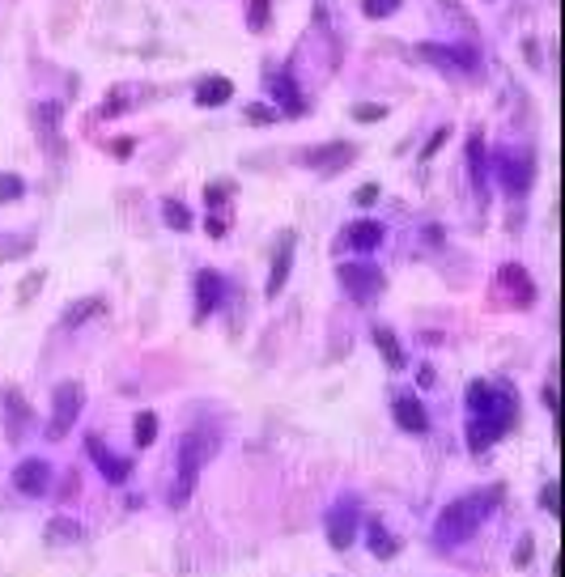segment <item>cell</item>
Wrapping results in <instances>:
<instances>
[{
    "label": "cell",
    "mask_w": 565,
    "mask_h": 577,
    "mask_svg": "<svg viewBox=\"0 0 565 577\" xmlns=\"http://www.w3.org/2000/svg\"><path fill=\"white\" fill-rule=\"evenodd\" d=\"M90 454H94V462H98V471H102V476H107V484H123L128 480V471H132V462L128 459H115V454H111V450H107V446H102V438H90Z\"/></svg>",
    "instance_id": "8fae6325"
},
{
    "label": "cell",
    "mask_w": 565,
    "mask_h": 577,
    "mask_svg": "<svg viewBox=\"0 0 565 577\" xmlns=\"http://www.w3.org/2000/svg\"><path fill=\"white\" fill-rule=\"evenodd\" d=\"M497 276H502V285H510L514 302H523V306H531V302H536V285H531V276H527L519 264H506Z\"/></svg>",
    "instance_id": "2e32d148"
},
{
    "label": "cell",
    "mask_w": 565,
    "mask_h": 577,
    "mask_svg": "<svg viewBox=\"0 0 565 577\" xmlns=\"http://www.w3.org/2000/svg\"><path fill=\"white\" fill-rule=\"evenodd\" d=\"M247 119L255 128H264V123H273V107H247Z\"/></svg>",
    "instance_id": "4dcf8cb0"
},
{
    "label": "cell",
    "mask_w": 565,
    "mask_h": 577,
    "mask_svg": "<svg viewBox=\"0 0 565 577\" xmlns=\"http://www.w3.org/2000/svg\"><path fill=\"white\" fill-rule=\"evenodd\" d=\"M374 200H378V187H374V183H366V187L357 192V204H374Z\"/></svg>",
    "instance_id": "d6a6232c"
},
{
    "label": "cell",
    "mask_w": 565,
    "mask_h": 577,
    "mask_svg": "<svg viewBox=\"0 0 565 577\" xmlns=\"http://www.w3.org/2000/svg\"><path fill=\"white\" fill-rule=\"evenodd\" d=\"M468 407H472V421H468V446L481 454L493 442H502L510 433V424L519 421V395L510 391L506 383H485L476 378L468 386Z\"/></svg>",
    "instance_id": "6da1fadb"
},
{
    "label": "cell",
    "mask_w": 565,
    "mask_h": 577,
    "mask_svg": "<svg viewBox=\"0 0 565 577\" xmlns=\"http://www.w3.org/2000/svg\"><path fill=\"white\" fill-rule=\"evenodd\" d=\"M374 344H378V352H383V361L391 369H404V348H400V340L387 328H374Z\"/></svg>",
    "instance_id": "ffe728a7"
},
{
    "label": "cell",
    "mask_w": 565,
    "mask_h": 577,
    "mask_svg": "<svg viewBox=\"0 0 565 577\" xmlns=\"http://www.w3.org/2000/svg\"><path fill=\"white\" fill-rule=\"evenodd\" d=\"M531 552H536V543H531V535H527L523 543L514 548V565H519V569H527V565H531Z\"/></svg>",
    "instance_id": "f546056e"
},
{
    "label": "cell",
    "mask_w": 565,
    "mask_h": 577,
    "mask_svg": "<svg viewBox=\"0 0 565 577\" xmlns=\"http://www.w3.org/2000/svg\"><path fill=\"white\" fill-rule=\"evenodd\" d=\"M217 446H221V433H217L213 424H195V429H187L183 438H179V488H175V505H183V501L192 497L195 488V476L204 471V462L217 454Z\"/></svg>",
    "instance_id": "3957f363"
},
{
    "label": "cell",
    "mask_w": 565,
    "mask_h": 577,
    "mask_svg": "<svg viewBox=\"0 0 565 577\" xmlns=\"http://www.w3.org/2000/svg\"><path fill=\"white\" fill-rule=\"evenodd\" d=\"M77 539H81V522L73 518L47 522V543H77Z\"/></svg>",
    "instance_id": "7402d4cb"
},
{
    "label": "cell",
    "mask_w": 565,
    "mask_h": 577,
    "mask_svg": "<svg viewBox=\"0 0 565 577\" xmlns=\"http://www.w3.org/2000/svg\"><path fill=\"white\" fill-rule=\"evenodd\" d=\"M47 480H52V471H47L43 459H26L13 467V488H18L21 497H43V493H47Z\"/></svg>",
    "instance_id": "30bf717a"
},
{
    "label": "cell",
    "mask_w": 565,
    "mask_h": 577,
    "mask_svg": "<svg viewBox=\"0 0 565 577\" xmlns=\"http://www.w3.org/2000/svg\"><path fill=\"white\" fill-rule=\"evenodd\" d=\"M81 386L77 383H60L56 395H52V442H60V438H68V429L77 424L81 416Z\"/></svg>",
    "instance_id": "5b68a950"
},
{
    "label": "cell",
    "mask_w": 565,
    "mask_h": 577,
    "mask_svg": "<svg viewBox=\"0 0 565 577\" xmlns=\"http://www.w3.org/2000/svg\"><path fill=\"white\" fill-rule=\"evenodd\" d=\"M540 505H545L548 514H561V484H545V493H540Z\"/></svg>",
    "instance_id": "f1b7e54d"
},
{
    "label": "cell",
    "mask_w": 565,
    "mask_h": 577,
    "mask_svg": "<svg viewBox=\"0 0 565 577\" xmlns=\"http://www.w3.org/2000/svg\"><path fill=\"white\" fill-rule=\"evenodd\" d=\"M273 98L281 102V107H285V111H290V115H302V111H306V102L298 98V90H293L290 77H276L273 81Z\"/></svg>",
    "instance_id": "44dd1931"
},
{
    "label": "cell",
    "mask_w": 565,
    "mask_h": 577,
    "mask_svg": "<svg viewBox=\"0 0 565 577\" xmlns=\"http://www.w3.org/2000/svg\"><path fill=\"white\" fill-rule=\"evenodd\" d=\"M26 192V183H21L18 174H0V204H9V200H21Z\"/></svg>",
    "instance_id": "4316f807"
},
{
    "label": "cell",
    "mask_w": 565,
    "mask_h": 577,
    "mask_svg": "<svg viewBox=\"0 0 565 577\" xmlns=\"http://www.w3.org/2000/svg\"><path fill=\"white\" fill-rule=\"evenodd\" d=\"M204 230H209V238H221V233H226V221H221V217H209Z\"/></svg>",
    "instance_id": "836d02e7"
},
{
    "label": "cell",
    "mask_w": 565,
    "mask_h": 577,
    "mask_svg": "<svg viewBox=\"0 0 565 577\" xmlns=\"http://www.w3.org/2000/svg\"><path fill=\"white\" fill-rule=\"evenodd\" d=\"M247 26L251 30H268V0H247Z\"/></svg>",
    "instance_id": "484cf974"
},
{
    "label": "cell",
    "mask_w": 565,
    "mask_h": 577,
    "mask_svg": "<svg viewBox=\"0 0 565 577\" xmlns=\"http://www.w3.org/2000/svg\"><path fill=\"white\" fill-rule=\"evenodd\" d=\"M353 539H357V501L340 497L328 510V543L336 552H349Z\"/></svg>",
    "instance_id": "8992f818"
},
{
    "label": "cell",
    "mask_w": 565,
    "mask_h": 577,
    "mask_svg": "<svg viewBox=\"0 0 565 577\" xmlns=\"http://www.w3.org/2000/svg\"><path fill=\"white\" fill-rule=\"evenodd\" d=\"M230 94H235V85L226 77H209V81H200L195 102H200V107H221V102H230Z\"/></svg>",
    "instance_id": "e0dca14e"
},
{
    "label": "cell",
    "mask_w": 565,
    "mask_h": 577,
    "mask_svg": "<svg viewBox=\"0 0 565 577\" xmlns=\"http://www.w3.org/2000/svg\"><path fill=\"white\" fill-rule=\"evenodd\" d=\"M221 288H226V281H221L213 268L195 272V323H204V319L221 306Z\"/></svg>",
    "instance_id": "9c48e42d"
},
{
    "label": "cell",
    "mask_w": 565,
    "mask_h": 577,
    "mask_svg": "<svg viewBox=\"0 0 565 577\" xmlns=\"http://www.w3.org/2000/svg\"><path fill=\"white\" fill-rule=\"evenodd\" d=\"M353 119L378 123V119H387V107H378V102H357V107H353Z\"/></svg>",
    "instance_id": "83f0119b"
},
{
    "label": "cell",
    "mask_w": 565,
    "mask_h": 577,
    "mask_svg": "<svg viewBox=\"0 0 565 577\" xmlns=\"http://www.w3.org/2000/svg\"><path fill=\"white\" fill-rule=\"evenodd\" d=\"M497 501H502V488H481V493H468V497L450 501L447 510L438 514V526H434V543L438 548H455V543H468L476 531H481V522L497 510Z\"/></svg>",
    "instance_id": "7a4b0ae2"
},
{
    "label": "cell",
    "mask_w": 565,
    "mask_h": 577,
    "mask_svg": "<svg viewBox=\"0 0 565 577\" xmlns=\"http://www.w3.org/2000/svg\"><path fill=\"white\" fill-rule=\"evenodd\" d=\"M290 268H293V233H285L273 255V272H268V288H264L268 297H281V288L290 281Z\"/></svg>",
    "instance_id": "7c38bea8"
},
{
    "label": "cell",
    "mask_w": 565,
    "mask_h": 577,
    "mask_svg": "<svg viewBox=\"0 0 565 577\" xmlns=\"http://www.w3.org/2000/svg\"><path fill=\"white\" fill-rule=\"evenodd\" d=\"M442 140H447V132H434V136H429V145H426V154H421V157H434L438 149H442Z\"/></svg>",
    "instance_id": "1f68e13d"
},
{
    "label": "cell",
    "mask_w": 565,
    "mask_h": 577,
    "mask_svg": "<svg viewBox=\"0 0 565 577\" xmlns=\"http://www.w3.org/2000/svg\"><path fill=\"white\" fill-rule=\"evenodd\" d=\"M395 424H400L404 433H426V429H429V412L421 407V399L404 395V399H395Z\"/></svg>",
    "instance_id": "5bb4252c"
},
{
    "label": "cell",
    "mask_w": 565,
    "mask_h": 577,
    "mask_svg": "<svg viewBox=\"0 0 565 577\" xmlns=\"http://www.w3.org/2000/svg\"><path fill=\"white\" fill-rule=\"evenodd\" d=\"M353 157H357V149H349V145H328V149H311L306 166H319L323 174H336L340 166H349Z\"/></svg>",
    "instance_id": "9a60e30c"
},
{
    "label": "cell",
    "mask_w": 565,
    "mask_h": 577,
    "mask_svg": "<svg viewBox=\"0 0 565 577\" xmlns=\"http://www.w3.org/2000/svg\"><path fill=\"white\" fill-rule=\"evenodd\" d=\"M336 276H340V285H345V293H349L353 302H362V306H370L374 297L383 293V272L374 268V264H340L336 268Z\"/></svg>",
    "instance_id": "277c9868"
},
{
    "label": "cell",
    "mask_w": 565,
    "mask_h": 577,
    "mask_svg": "<svg viewBox=\"0 0 565 577\" xmlns=\"http://www.w3.org/2000/svg\"><path fill=\"white\" fill-rule=\"evenodd\" d=\"M378 242H383V225H378V221H357V225L349 230L353 250H374Z\"/></svg>",
    "instance_id": "d6986e66"
},
{
    "label": "cell",
    "mask_w": 565,
    "mask_h": 577,
    "mask_svg": "<svg viewBox=\"0 0 565 577\" xmlns=\"http://www.w3.org/2000/svg\"><path fill=\"white\" fill-rule=\"evenodd\" d=\"M366 535H370V552L378 560H391L395 552H400V539L387 535V526H383V522H366Z\"/></svg>",
    "instance_id": "ac0fdd59"
},
{
    "label": "cell",
    "mask_w": 565,
    "mask_h": 577,
    "mask_svg": "<svg viewBox=\"0 0 565 577\" xmlns=\"http://www.w3.org/2000/svg\"><path fill=\"white\" fill-rule=\"evenodd\" d=\"M226 187H230V183H213V187H209V204H217V200H226Z\"/></svg>",
    "instance_id": "e575fe53"
},
{
    "label": "cell",
    "mask_w": 565,
    "mask_h": 577,
    "mask_svg": "<svg viewBox=\"0 0 565 577\" xmlns=\"http://www.w3.org/2000/svg\"><path fill=\"white\" fill-rule=\"evenodd\" d=\"M497 178L510 195H527L531 192V178H536V166L527 154H514V149H502L497 154Z\"/></svg>",
    "instance_id": "52a82bcc"
},
{
    "label": "cell",
    "mask_w": 565,
    "mask_h": 577,
    "mask_svg": "<svg viewBox=\"0 0 565 577\" xmlns=\"http://www.w3.org/2000/svg\"><path fill=\"white\" fill-rule=\"evenodd\" d=\"M162 217H166L171 230H192V212L183 200H162Z\"/></svg>",
    "instance_id": "603a6c76"
},
{
    "label": "cell",
    "mask_w": 565,
    "mask_h": 577,
    "mask_svg": "<svg viewBox=\"0 0 565 577\" xmlns=\"http://www.w3.org/2000/svg\"><path fill=\"white\" fill-rule=\"evenodd\" d=\"M395 9H400V0H362V13H366V18H374V21L391 18Z\"/></svg>",
    "instance_id": "d4e9b609"
},
{
    "label": "cell",
    "mask_w": 565,
    "mask_h": 577,
    "mask_svg": "<svg viewBox=\"0 0 565 577\" xmlns=\"http://www.w3.org/2000/svg\"><path fill=\"white\" fill-rule=\"evenodd\" d=\"M417 51H421V59L438 64L442 73H476V68H481V56H476L472 47H438V43H421Z\"/></svg>",
    "instance_id": "ba28073f"
},
{
    "label": "cell",
    "mask_w": 565,
    "mask_h": 577,
    "mask_svg": "<svg viewBox=\"0 0 565 577\" xmlns=\"http://www.w3.org/2000/svg\"><path fill=\"white\" fill-rule=\"evenodd\" d=\"M468 174H472L476 195H485L489 192V154H485V136L481 132L468 136Z\"/></svg>",
    "instance_id": "4fadbf2b"
},
{
    "label": "cell",
    "mask_w": 565,
    "mask_h": 577,
    "mask_svg": "<svg viewBox=\"0 0 565 577\" xmlns=\"http://www.w3.org/2000/svg\"><path fill=\"white\" fill-rule=\"evenodd\" d=\"M154 438H157V416L154 412H140L137 416V450H145Z\"/></svg>",
    "instance_id": "cb8c5ba5"
}]
</instances>
